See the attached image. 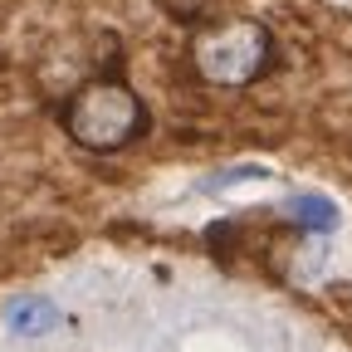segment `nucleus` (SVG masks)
I'll list each match as a JSON object with an SVG mask.
<instances>
[{
	"mask_svg": "<svg viewBox=\"0 0 352 352\" xmlns=\"http://www.w3.org/2000/svg\"><path fill=\"white\" fill-rule=\"evenodd\" d=\"M279 59L274 30L254 15H210L191 34V69L210 88H250Z\"/></svg>",
	"mask_w": 352,
	"mask_h": 352,
	"instance_id": "f03ea898",
	"label": "nucleus"
},
{
	"mask_svg": "<svg viewBox=\"0 0 352 352\" xmlns=\"http://www.w3.org/2000/svg\"><path fill=\"white\" fill-rule=\"evenodd\" d=\"M59 127L64 138L83 152H127L138 138H147L152 113L138 98V88L118 74H98L83 78L74 94L59 103Z\"/></svg>",
	"mask_w": 352,
	"mask_h": 352,
	"instance_id": "f257e3e1",
	"label": "nucleus"
}]
</instances>
